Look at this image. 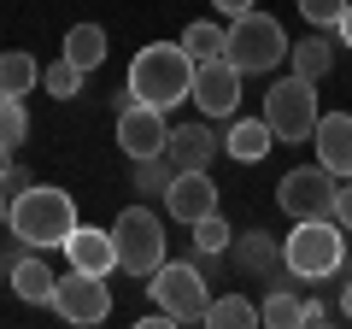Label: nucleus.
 Here are the masks:
<instances>
[{
  "mask_svg": "<svg viewBox=\"0 0 352 329\" xmlns=\"http://www.w3.org/2000/svg\"><path fill=\"white\" fill-rule=\"evenodd\" d=\"M76 200L53 182H30L24 194H12V212H6V229L24 241L30 253H47V247H65L76 235Z\"/></svg>",
  "mask_w": 352,
  "mask_h": 329,
  "instance_id": "f257e3e1",
  "label": "nucleus"
},
{
  "mask_svg": "<svg viewBox=\"0 0 352 329\" xmlns=\"http://www.w3.org/2000/svg\"><path fill=\"white\" fill-rule=\"evenodd\" d=\"M124 89L135 94L141 106H159V112H170V106H176V100H188V89H194V53L182 47V41H147V47L129 59Z\"/></svg>",
  "mask_w": 352,
  "mask_h": 329,
  "instance_id": "f03ea898",
  "label": "nucleus"
},
{
  "mask_svg": "<svg viewBox=\"0 0 352 329\" xmlns=\"http://www.w3.org/2000/svg\"><path fill=\"white\" fill-rule=\"evenodd\" d=\"M288 30L276 24L270 12H241V18H229V30H223V59L235 65L241 76H270L282 59H288Z\"/></svg>",
  "mask_w": 352,
  "mask_h": 329,
  "instance_id": "7ed1b4c3",
  "label": "nucleus"
},
{
  "mask_svg": "<svg viewBox=\"0 0 352 329\" xmlns=\"http://www.w3.org/2000/svg\"><path fill=\"white\" fill-rule=\"evenodd\" d=\"M340 259H346V229H340L335 217H300L294 235H282V265H288L294 277H305V282L335 277Z\"/></svg>",
  "mask_w": 352,
  "mask_h": 329,
  "instance_id": "20e7f679",
  "label": "nucleus"
},
{
  "mask_svg": "<svg viewBox=\"0 0 352 329\" xmlns=\"http://www.w3.org/2000/svg\"><path fill=\"white\" fill-rule=\"evenodd\" d=\"M112 247H118V270H129V277H153V270L164 265V224L159 212H147V206H124L112 224Z\"/></svg>",
  "mask_w": 352,
  "mask_h": 329,
  "instance_id": "39448f33",
  "label": "nucleus"
},
{
  "mask_svg": "<svg viewBox=\"0 0 352 329\" xmlns=\"http://www.w3.org/2000/svg\"><path fill=\"white\" fill-rule=\"evenodd\" d=\"M147 294H153V306H159L170 323H200V317H206V300H212L200 265H188V259H176V265L164 259V265L147 277Z\"/></svg>",
  "mask_w": 352,
  "mask_h": 329,
  "instance_id": "423d86ee",
  "label": "nucleus"
},
{
  "mask_svg": "<svg viewBox=\"0 0 352 329\" xmlns=\"http://www.w3.org/2000/svg\"><path fill=\"white\" fill-rule=\"evenodd\" d=\"M317 118H323L317 112V83H305V76L270 83V94H264V124H270L276 141H311Z\"/></svg>",
  "mask_w": 352,
  "mask_h": 329,
  "instance_id": "0eeeda50",
  "label": "nucleus"
},
{
  "mask_svg": "<svg viewBox=\"0 0 352 329\" xmlns=\"http://www.w3.org/2000/svg\"><path fill=\"white\" fill-rule=\"evenodd\" d=\"M47 306L65 317V323H106V317H112V288H106V277L71 265V277L53 282V300Z\"/></svg>",
  "mask_w": 352,
  "mask_h": 329,
  "instance_id": "6e6552de",
  "label": "nucleus"
},
{
  "mask_svg": "<svg viewBox=\"0 0 352 329\" xmlns=\"http://www.w3.org/2000/svg\"><path fill=\"white\" fill-rule=\"evenodd\" d=\"M335 189L340 177H329L323 164H300V171H288L276 189V206L300 224V217H335Z\"/></svg>",
  "mask_w": 352,
  "mask_h": 329,
  "instance_id": "1a4fd4ad",
  "label": "nucleus"
},
{
  "mask_svg": "<svg viewBox=\"0 0 352 329\" xmlns=\"http://www.w3.org/2000/svg\"><path fill=\"white\" fill-rule=\"evenodd\" d=\"M241 83H247V76H241L223 53H217V59H194V89H188V100L200 106L206 118H235V112H241Z\"/></svg>",
  "mask_w": 352,
  "mask_h": 329,
  "instance_id": "9d476101",
  "label": "nucleus"
},
{
  "mask_svg": "<svg viewBox=\"0 0 352 329\" xmlns=\"http://www.w3.org/2000/svg\"><path fill=\"white\" fill-rule=\"evenodd\" d=\"M164 141H170V124H164L159 106H118V147H124V159H153V153H164Z\"/></svg>",
  "mask_w": 352,
  "mask_h": 329,
  "instance_id": "9b49d317",
  "label": "nucleus"
},
{
  "mask_svg": "<svg viewBox=\"0 0 352 329\" xmlns=\"http://www.w3.org/2000/svg\"><path fill=\"white\" fill-rule=\"evenodd\" d=\"M159 200H164V212H170L176 224H200L206 212H223V206H217V182L206 177V171H176Z\"/></svg>",
  "mask_w": 352,
  "mask_h": 329,
  "instance_id": "f8f14e48",
  "label": "nucleus"
},
{
  "mask_svg": "<svg viewBox=\"0 0 352 329\" xmlns=\"http://www.w3.org/2000/svg\"><path fill=\"white\" fill-rule=\"evenodd\" d=\"M217 153H223V136H217L212 124H176L170 141H164V159H170L176 171H206Z\"/></svg>",
  "mask_w": 352,
  "mask_h": 329,
  "instance_id": "ddd939ff",
  "label": "nucleus"
},
{
  "mask_svg": "<svg viewBox=\"0 0 352 329\" xmlns=\"http://www.w3.org/2000/svg\"><path fill=\"white\" fill-rule=\"evenodd\" d=\"M311 141H317V164L329 177H352V112H323Z\"/></svg>",
  "mask_w": 352,
  "mask_h": 329,
  "instance_id": "4468645a",
  "label": "nucleus"
},
{
  "mask_svg": "<svg viewBox=\"0 0 352 329\" xmlns=\"http://www.w3.org/2000/svg\"><path fill=\"white\" fill-rule=\"evenodd\" d=\"M65 253H71L76 270H94V277H112V270H118L112 229H88V224H76V235L65 241Z\"/></svg>",
  "mask_w": 352,
  "mask_h": 329,
  "instance_id": "2eb2a0df",
  "label": "nucleus"
},
{
  "mask_svg": "<svg viewBox=\"0 0 352 329\" xmlns=\"http://www.w3.org/2000/svg\"><path fill=\"white\" fill-rule=\"evenodd\" d=\"M235 265L247 270V277H276L282 265V241L270 235V229H252V235H235Z\"/></svg>",
  "mask_w": 352,
  "mask_h": 329,
  "instance_id": "dca6fc26",
  "label": "nucleus"
},
{
  "mask_svg": "<svg viewBox=\"0 0 352 329\" xmlns=\"http://www.w3.org/2000/svg\"><path fill=\"white\" fill-rule=\"evenodd\" d=\"M270 124L264 118H229V129H223V153L229 159H241V164H258L264 153H270Z\"/></svg>",
  "mask_w": 352,
  "mask_h": 329,
  "instance_id": "f3484780",
  "label": "nucleus"
},
{
  "mask_svg": "<svg viewBox=\"0 0 352 329\" xmlns=\"http://www.w3.org/2000/svg\"><path fill=\"white\" fill-rule=\"evenodd\" d=\"M288 59H294V76H305V83H323V76L335 71V41H329V30H311L305 41H294Z\"/></svg>",
  "mask_w": 352,
  "mask_h": 329,
  "instance_id": "a211bd4d",
  "label": "nucleus"
},
{
  "mask_svg": "<svg viewBox=\"0 0 352 329\" xmlns=\"http://www.w3.org/2000/svg\"><path fill=\"white\" fill-rule=\"evenodd\" d=\"M53 282H59V277L41 265V253H18V259H12V294H18V300L47 306V300H53Z\"/></svg>",
  "mask_w": 352,
  "mask_h": 329,
  "instance_id": "6ab92c4d",
  "label": "nucleus"
},
{
  "mask_svg": "<svg viewBox=\"0 0 352 329\" xmlns=\"http://www.w3.org/2000/svg\"><path fill=\"white\" fill-rule=\"evenodd\" d=\"M59 53L76 65V71H100V65H106V30L100 24H71Z\"/></svg>",
  "mask_w": 352,
  "mask_h": 329,
  "instance_id": "aec40b11",
  "label": "nucleus"
},
{
  "mask_svg": "<svg viewBox=\"0 0 352 329\" xmlns=\"http://www.w3.org/2000/svg\"><path fill=\"white\" fill-rule=\"evenodd\" d=\"M200 323H212V329H252V323H258V306L241 300V294H217V300H206Z\"/></svg>",
  "mask_w": 352,
  "mask_h": 329,
  "instance_id": "412c9836",
  "label": "nucleus"
},
{
  "mask_svg": "<svg viewBox=\"0 0 352 329\" xmlns=\"http://www.w3.org/2000/svg\"><path fill=\"white\" fill-rule=\"evenodd\" d=\"M36 83H41V65L30 53H0V94H18L24 100Z\"/></svg>",
  "mask_w": 352,
  "mask_h": 329,
  "instance_id": "4be33fe9",
  "label": "nucleus"
},
{
  "mask_svg": "<svg viewBox=\"0 0 352 329\" xmlns=\"http://www.w3.org/2000/svg\"><path fill=\"white\" fill-rule=\"evenodd\" d=\"M188 229H194V247H200L206 259H223L229 247H235V229L223 224V212H206L200 224H188Z\"/></svg>",
  "mask_w": 352,
  "mask_h": 329,
  "instance_id": "5701e85b",
  "label": "nucleus"
},
{
  "mask_svg": "<svg viewBox=\"0 0 352 329\" xmlns=\"http://www.w3.org/2000/svg\"><path fill=\"white\" fill-rule=\"evenodd\" d=\"M82 76H88V71H76V65L59 53V59H53L47 71H41V89H47L53 100H76V94H82Z\"/></svg>",
  "mask_w": 352,
  "mask_h": 329,
  "instance_id": "b1692460",
  "label": "nucleus"
},
{
  "mask_svg": "<svg viewBox=\"0 0 352 329\" xmlns=\"http://www.w3.org/2000/svg\"><path fill=\"white\" fill-rule=\"evenodd\" d=\"M182 47H188L194 59H217V53H223V24H212V18H194V24L182 30Z\"/></svg>",
  "mask_w": 352,
  "mask_h": 329,
  "instance_id": "393cba45",
  "label": "nucleus"
},
{
  "mask_svg": "<svg viewBox=\"0 0 352 329\" xmlns=\"http://www.w3.org/2000/svg\"><path fill=\"white\" fill-rule=\"evenodd\" d=\"M129 164H135V194H164L170 177H176V164L164 159V153H153V159H129Z\"/></svg>",
  "mask_w": 352,
  "mask_h": 329,
  "instance_id": "a878e982",
  "label": "nucleus"
},
{
  "mask_svg": "<svg viewBox=\"0 0 352 329\" xmlns=\"http://www.w3.org/2000/svg\"><path fill=\"white\" fill-rule=\"evenodd\" d=\"M24 136H30L24 100H18V94H0V141H6V147H24Z\"/></svg>",
  "mask_w": 352,
  "mask_h": 329,
  "instance_id": "bb28decb",
  "label": "nucleus"
},
{
  "mask_svg": "<svg viewBox=\"0 0 352 329\" xmlns=\"http://www.w3.org/2000/svg\"><path fill=\"white\" fill-rule=\"evenodd\" d=\"M294 6H300V18L311 30H335L340 12H346V0H294Z\"/></svg>",
  "mask_w": 352,
  "mask_h": 329,
  "instance_id": "cd10ccee",
  "label": "nucleus"
},
{
  "mask_svg": "<svg viewBox=\"0 0 352 329\" xmlns=\"http://www.w3.org/2000/svg\"><path fill=\"white\" fill-rule=\"evenodd\" d=\"M335 224L352 235V177H340V189H335Z\"/></svg>",
  "mask_w": 352,
  "mask_h": 329,
  "instance_id": "c85d7f7f",
  "label": "nucleus"
},
{
  "mask_svg": "<svg viewBox=\"0 0 352 329\" xmlns=\"http://www.w3.org/2000/svg\"><path fill=\"white\" fill-rule=\"evenodd\" d=\"M0 182H6V194H24L30 182H36V177H30L24 164H6V177H0Z\"/></svg>",
  "mask_w": 352,
  "mask_h": 329,
  "instance_id": "c756f323",
  "label": "nucleus"
},
{
  "mask_svg": "<svg viewBox=\"0 0 352 329\" xmlns=\"http://www.w3.org/2000/svg\"><path fill=\"white\" fill-rule=\"evenodd\" d=\"M212 6H217V12H223V18H241V12H252L258 0H212Z\"/></svg>",
  "mask_w": 352,
  "mask_h": 329,
  "instance_id": "7c9ffc66",
  "label": "nucleus"
},
{
  "mask_svg": "<svg viewBox=\"0 0 352 329\" xmlns=\"http://www.w3.org/2000/svg\"><path fill=\"white\" fill-rule=\"evenodd\" d=\"M335 30H340V41L352 47V0H346V12H340V24H335Z\"/></svg>",
  "mask_w": 352,
  "mask_h": 329,
  "instance_id": "2f4dec72",
  "label": "nucleus"
},
{
  "mask_svg": "<svg viewBox=\"0 0 352 329\" xmlns=\"http://www.w3.org/2000/svg\"><path fill=\"white\" fill-rule=\"evenodd\" d=\"M340 317H352V277H346V288H340Z\"/></svg>",
  "mask_w": 352,
  "mask_h": 329,
  "instance_id": "473e14b6",
  "label": "nucleus"
},
{
  "mask_svg": "<svg viewBox=\"0 0 352 329\" xmlns=\"http://www.w3.org/2000/svg\"><path fill=\"white\" fill-rule=\"evenodd\" d=\"M6 212H12V194H6V182H0V229H6Z\"/></svg>",
  "mask_w": 352,
  "mask_h": 329,
  "instance_id": "72a5a7b5",
  "label": "nucleus"
},
{
  "mask_svg": "<svg viewBox=\"0 0 352 329\" xmlns=\"http://www.w3.org/2000/svg\"><path fill=\"white\" fill-rule=\"evenodd\" d=\"M6 164H12V147H6V141H0V177H6Z\"/></svg>",
  "mask_w": 352,
  "mask_h": 329,
  "instance_id": "f704fd0d",
  "label": "nucleus"
}]
</instances>
